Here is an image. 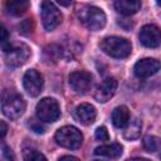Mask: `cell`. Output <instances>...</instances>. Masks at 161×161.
<instances>
[{"mask_svg":"<svg viewBox=\"0 0 161 161\" xmlns=\"http://www.w3.org/2000/svg\"><path fill=\"white\" fill-rule=\"evenodd\" d=\"M99 47L107 55L117 59L127 58L132 50L131 43L121 36H107L101 42Z\"/></svg>","mask_w":161,"mask_h":161,"instance_id":"1","label":"cell"},{"mask_svg":"<svg viewBox=\"0 0 161 161\" xmlns=\"http://www.w3.org/2000/svg\"><path fill=\"white\" fill-rule=\"evenodd\" d=\"M1 109L4 116L10 119H18L23 116L25 111V101L24 98L15 92H6L3 97Z\"/></svg>","mask_w":161,"mask_h":161,"instance_id":"2","label":"cell"},{"mask_svg":"<svg viewBox=\"0 0 161 161\" xmlns=\"http://www.w3.org/2000/svg\"><path fill=\"white\" fill-rule=\"evenodd\" d=\"M55 141L62 147L75 150L82 145L83 135L74 126H64L55 132Z\"/></svg>","mask_w":161,"mask_h":161,"instance_id":"3","label":"cell"},{"mask_svg":"<svg viewBox=\"0 0 161 161\" xmlns=\"http://www.w3.org/2000/svg\"><path fill=\"white\" fill-rule=\"evenodd\" d=\"M4 52H5V63L10 68H16L23 65L30 55V50L28 45L23 43H16V44L9 43L8 47L4 48Z\"/></svg>","mask_w":161,"mask_h":161,"instance_id":"4","label":"cell"},{"mask_svg":"<svg viewBox=\"0 0 161 161\" xmlns=\"http://www.w3.org/2000/svg\"><path fill=\"white\" fill-rule=\"evenodd\" d=\"M80 21L93 31L101 30L106 25V14L97 6H86L79 14Z\"/></svg>","mask_w":161,"mask_h":161,"instance_id":"5","label":"cell"},{"mask_svg":"<svg viewBox=\"0 0 161 161\" xmlns=\"http://www.w3.org/2000/svg\"><path fill=\"white\" fill-rule=\"evenodd\" d=\"M36 117L39 118V121L43 122H55L59 117H60V107L59 103L50 97L43 98L38 104H36Z\"/></svg>","mask_w":161,"mask_h":161,"instance_id":"6","label":"cell"},{"mask_svg":"<svg viewBox=\"0 0 161 161\" xmlns=\"http://www.w3.org/2000/svg\"><path fill=\"white\" fill-rule=\"evenodd\" d=\"M62 13L52 1L42 3V21L45 30L52 31L62 23Z\"/></svg>","mask_w":161,"mask_h":161,"instance_id":"7","label":"cell"},{"mask_svg":"<svg viewBox=\"0 0 161 161\" xmlns=\"http://www.w3.org/2000/svg\"><path fill=\"white\" fill-rule=\"evenodd\" d=\"M93 83L91 73L86 70H75L69 74V86L77 93H87Z\"/></svg>","mask_w":161,"mask_h":161,"instance_id":"8","label":"cell"},{"mask_svg":"<svg viewBox=\"0 0 161 161\" xmlns=\"http://www.w3.org/2000/svg\"><path fill=\"white\" fill-rule=\"evenodd\" d=\"M140 42L147 48H157L161 44V30L153 24L143 25L138 34Z\"/></svg>","mask_w":161,"mask_h":161,"instance_id":"9","label":"cell"},{"mask_svg":"<svg viewBox=\"0 0 161 161\" xmlns=\"http://www.w3.org/2000/svg\"><path fill=\"white\" fill-rule=\"evenodd\" d=\"M23 86L29 96L36 97L43 89V75L38 70L30 69L23 77Z\"/></svg>","mask_w":161,"mask_h":161,"instance_id":"10","label":"cell"},{"mask_svg":"<svg viewBox=\"0 0 161 161\" xmlns=\"http://www.w3.org/2000/svg\"><path fill=\"white\" fill-rule=\"evenodd\" d=\"M161 68V63L155 59V58H143L140 59L135 67H133V72L136 74L137 78H148L153 74H156Z\"/></svg>","mask_w":161,"mask_h":161,"instance_id":"11","label":"cell"},{"mask_svg":"<svg viewBox=\"0 0 161 161\" xmlns=\"http://www.w3.org/2000/svg\"><path fill=\"white\" fill-rule=\"evenodd\" d=\"M117 80L116 78H107L104 79L102 83L98 84L96 92H94V99L99 103H106L108 102L116 93V89H117Z\"/></svg>","mask_w":161,"mask_h":161,"instance_id":"12","label":"cell"},{"mask_svg":"<svg viewBox=\"0 0 161 161\" xmlns=\"http://www.w3.org/2000/svg\"><path fill=\"white\" fill-rule=\"evenodd\" d=\"M96 116H97V111L89 103H80L74 111L75 119L78 122H80L82 125H84V126L92 125L96 119Z\"/></svg>","mask_w":161,"mask_h":161,"instance_id":"13","label":"cell"},{"mask_svg":"<svg viewBox=\"0 0 161 161\" xmlns=\"http://www.w3.org/2000/svg\"><path fill=\"white\" fill-rule=\"evenodd\" d=\"M141 1L140 0H117L114 1V9L117 13L122 15H133L141 9Z\"/></svg>","mask_w":161,"mask_h":161,"instance_id":"14","label":"cell"},{"mask_svg":"<svg viewBox=\"0 0 161 161\" xmlns=\"http://www.w3.org/2000/svg\"><path fill=\"white\" fill-rule=\"evenodd\" d=\"M122 146L117 142H112V143H107V145H102L96 147L94 150V155L98 156H106L109 158H117L122 155Z\"/></svg>","mask_w":161,"mask_h":161,"instance_id":"15","label":"cell"},{"mask_svg":"<svg viewBox=\"0 0 161 161\" xmlns=\"http://www.w3.org/2000/svg\"><path fill=\"white\" fill-rule=\"evenodd\" d=\"M130 122V111L126 106H117L112 112V123L117 128H125Z\"/></svg>","mask_w":161,"mask_h":161,"instance_id":"16","label":"cell"},{"mask_svg":"<svg viewBox=\"0 0 161 161\" xmlns=\"http://www.w3.org/2000/svg\"><path fill=\"white\" fill-rule=\"evenodd\" d=\"M141 130H142V122L140 118L137 117H133L130 119L128 125L125 127V131H123V137L126 140H136L140 137L141 135Z\"/></svg>","mask_w":161,"mask_h":161,"instance_id":"17","label":"cell"},{"mask_svg":"<svg viewBox=\"0 0 161 161\" xmlns=\"http://www.w3.org/2000/svg\"><path fill=\"white\" fill-rule=\"evenodd\" d=\"M5 8H6L8 14L14 15V16H18V15L24 14V13L28 10V8H29V3L25 1V0L8 1V3L5 4Z\"/></svg>","mask_w":161,"mask_h":161,"instance_id":"18","label":"cell"},{"mask_svg":"<svg viewBox=\"0 0 161 161\" xmlns=\"http://www.w3.org/2000/svg\"><path fill=\"white\" fill-rule=\"evenodd\" d=\"M143 147L146 151L148 152H155V151H158L160 147H161V140L156 136H146L143 138Z\"/></svg>","mask_w":161,"mask_h":161,"instance_id":"19","label":"cell"},{"mask_svg":"<svg viewBox=\"0 0 161 161\" xmlns=\"http://www.w3.org/2000/svg\"><path fill=\"white\" fill-rule=\"evenodd\" d=\"M23 158L24 161H47L45 156L34 148H25L23 151Z\"/></svg>","mask_w":161,"mask_h":161,"instance_id":"20","label":"cell"},{"mask_svg":"<svg viewBox=\"0 0 161 161\" xmlns=\"http://www.w3.org/2000/svg\"><path fill=\"white\" fill-rule=\"evenodd\" d=\"M96 138L98 141H108L109 140V135H108V131L104 126H101L96 130V133H94Z\"/></svg>","mask_w":161,"mask_h":161,"instance_id":"21","label":"cell"},{"mask_svg":"<svg viewBox=\"0 0 161 161\" xmlns=\"http://www.w3.org/2000/svg\"><path fill=\"white\" fill-rule=\"evenodd\" d=\"M30 127L33 128V131H35L36 133H43L44 132V127L40 125V122H38V121H34V119H31V122H30Z\"/></svg>","mask_w":161,"mask_h":161,"instance_id":"22","label":"cell"},{"mask_svg":"<svg viewBox=\"0 0 161 161\" xmlns=\"http://www.w3.org/2000/svg\"><path fill=\"white\" fill-rule=\"evenodd\" d=\"M0 33H1V38H0V40H1L3 49H4V48H6V43H8V31H6L5 26H1Z\"/></svg>","mask_w":161,"mask_h":161,"instance_id":"23","label":"cell"},{"mask_svg":"<svg viewBox=\"0 0 161 161\" xmlns=\"http://www.w3.org/2000/svg\"><path fill=\"white\" fill-rule=\"evenodd\" d=\"M0 126H1V137L4 138V137H5V135H6L8 127H6V123H5L4 121H1V122H0Z\"/></svg>","mask_w":161,"mask_h":161,"instance_id":"24","label":"cell"},{"mask_svg":"<svg viewBox=\"0 0 161 161\" xmlns=\"http://www.w3.org/2000/svg\"><path fill=\"white\" fill-rule=\"evenodd\" d=\"M58 161H79V160L77 157H74V156H63Z\"/></svg>","mask_w":161,"mask_h":161,"instance_id":"25","label":"cell"},{"mask_svg":"<svg viewBox=\"0 0 161 161\" xmlns=\"http://www.w3.org/2000/svg\"><path fill=\"white\" fill-rule=\"evenodd\" d=\"M127 161H150V160H147V158H141V157H135V158H130V160H127Z\"/></svg>","mask_w":161,"mask_h":161,"instance_id":"26","label":"cell"},{"mask_svg":"<svg viewBox=\"0 0 161 161\" xmlns=\"http://www.w3.org/2000/svg\"><path fill=\"white\" fill-rule=\"evenodd\" d=\"M58 4H59V5H63V6H68V5H70L72 3H70V1H60V0H59Z\"/></svg>","mask_w":161,"mask_h":161,"instance_id":"27","label":"cell"},{"mask_svg":"<svg viewBox=\"0 0 161 161\" xmlns=\"http://www.w3.org/2000/svg\"><path fill=\"white\" fill-rule=\"evenodd\" d=\"M96 161H102V160H96Z\"/></svg>","mask_w":161,"mask_h":161,"instance_id":"28","label":"cell"}]
</instances>
